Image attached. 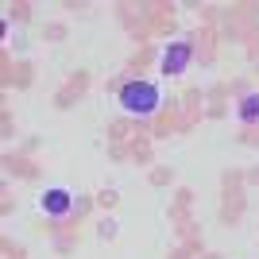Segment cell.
<instances>
[{
    "instance_id": "5b68a950",
    "label": "cell",
    "mask_w": 259,
    "mask_h": 259,
    "mask_svg": "<svg viewBox=\"0 0 259 259\" xmlns=\"http://www.w3.org/2000/svg\"><path fill=\"white\" fill-rule=\"evenodd\" d=\"M101 236H105V240L116 236V221H105V225H101Z\"/></svg>"
},
{
    "instance_id": "3957f363",
    "label": "cell",
    "mask_w": 259,
    "mask_h": 259,
    "mask_svg": "<svg viewBox=\"0 0 259 259\" xmlns=\"http://www.w3.org/2000/svg\"><path fill=\"white\" fill-rule=\"evenodd\" d=\"M190 58H194V47H190V39H174V43L162 47V54H159V70H162L166 77H174V74H182L186 66H190Z\"/></svg>"
},
{
    "instance_id": "6da1fadb",
    "label": "cell",
    "mask_w": 259,
    "mask_h": 259,
    "mask_svg": "<svg viewBox=\"0 0 259 259\" xmlns=\"http://www.w3.org/2000/svg\"><path fill=\"white\" fill-rule=\"evenodd\" d=\"M120 108H124L132 120H151L162 108V89L155 85V81L136 77V81H128V85H120Z\"/></svg>"
},
{
    "instance_id": "7a4b0ae2",
    "label": "cell",
    "mask_w": 259,
    "mask_h": 259,
    "mask_svg": "<svg viewBox=\"0 0 259 259\" xmlns=\"http://www.w3.org/2000/svg\"><path fill=\"white\" fill-rule=\"evenodd\" d=\"M39 213L47 221H66V217L74 213V194L66 190V186H51L39 194Z\"/></svg>"
},
{
    "instance_id": "277c9868",
    "label": "cell",
    "mask_w": 259,
    "mask_h": 259,
    "mask_svg": "<svg viewBox=\"0 0 259 259\" xmlns=\"http://www.w3.org/2000/svg\"><path fill=\"white\" fill-rule=\"evenodd\" d=\"M236 120H240V124H259V89L240 93V101H236Z\"/></svg>"
}]
</instances>
